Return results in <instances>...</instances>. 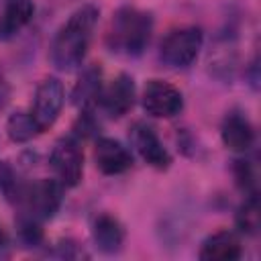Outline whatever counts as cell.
<instances>
[{"instance_id": "44dd1931", "label": "cell", "mask_w": 261, "mask_h": 261, "mask_svg": "<svg viewBox=\"0 0 261 261\" xmlns=\"http://www.w3.org/2000/svg\"><path fill=\"white\" fill-rule=\"evenodd\" d=\"M8 96H10V88H8L6 77H4V75H2V71H0V108H4V106H6Z\"/></svg>"}, {"instance_id": "ffe728a7", "label": "cell", "mask_w": 261, "mask_h": 261, "mask_svg": "<svg viewBox=\"0 0 261 261\" xmlns=\"http://www.w3.org/2000/svg\"><path fill=\"white\" fill-rule=\"evenodd\" d=\"M8 255H10V239L0 224V259H6Z\"/></svg>"}, {"instance_id": "5bb4252c", "label": "cell", "mask_w": 261, "mask_h": 261, "mask_svg": "<svg viewBox=\"0 0 261 261\" xmlns=\"http://www.w3.org/2000/svg\"><path fill=\"white\" fill-rule=\"evenodd\" d=\"M102 71L98 65H88L75 86H73V92H71V100L75 106H80L82 110H92L94 104H98L100 100V94H102Z\"/></svg>"}, {"instance_id": "8fae6325", "label": "cell", "mask_w": 261, "mask_h": 261, "mask_svg": "<svg viewBox=\"0 0 261 261\" xmlns=\"http://www.w3.org/2000/svg\"><path fill=\"white\" fill-rule=\"evenodd\" d=\"M222 143L234 153H247L255 143V130L249 118L241 112H230L224 116L220 126Z\"/></svg>"}, {"instance_id": "d6986e66", "label": "cell", "mask_w": 261, "mask_h": 261, "mask_svg": "<svg viewBox=\"0 0 261 261\" xmlns=\"http://www.w3.org/2000/svg\"><path fill=\"white\" fill-rule=\"evenodd\" d=\"M234 177H237V184L251 192V186H253V175H251V169H249V163L247 161H234Z\"/></svg>"}, {"instance_id": "8992f818", "label": "cell", "mask_w": 261, "mask_h": 261, "mask_svg": "<svg viewBox=\"0 0 261 261\" xmlns=\"http://www.w3.org/2000/svg\"><path fill=\"white\" fill-rule=\"evenodd\" d=\"M63 102H65L63 84L53 75L41 80V84L35 90V98H33V106H31V114L39 122L41 130H47L57 120V116L63 108Z\"/></svg>"}, {"instance_id": "e0dca14e", "label": "cell", "mask_w": 261, "mask_h": 261, "mask_svg": "<svg viewBox=\"0 0 261 261\" xmlns=\"http://www.w3.org/2000/svg\"><path fill=\"white\" fill-rule=\"evenodd\" d=\"M237 224L247 234H255L259 230V200L255 192H251L249 198L241 204L237 212Z\"/></svg>"}, {"instance_id": "6da1fadb", "label": "cell", "mask_w": 261, "mask_h": 261, "mask_svg": "<svg viewBox=\"0 0 261 261\" xmlns=\"http://www.w3.org/2000/svg\"><path fill=\"white\" fill-rule=\"evenodd\" d=\"M100 10L94 4H84L59 27L51 43V61L61 71H71L82 65L90 41L92 31L96 27Z\"/></svg>"}, {"instance_id": "3957f363", "label": "cell", "mask_w": 261, "mask_h": 261, "mask_svg": "<svg viewBox=\"0 0 261 261\" xmlns=\"http://www.w3.org/2000/svg\"><path fill=\"white\" fill-rule=\"evenodd\" d=\"M63 186L57 179H37V181H14L6 196L16 206L18 216L45 220L51 218L61 206Z\"/></svg>"}, {"instance_id": "277c9868", "label": "cell", "mask_w": 261, "mask_h": 261, "mask_svg": "<svg viewBox=\"0 0 261 261\" xmlns=\"http://www.w3.org/2000/svg\"><path fill=\"white\" fill-rule=\"evenodd\" d=\"M204 43V35L198 27H179L167 33L161 41L159 57L167 67H188L198 57Z\"/></svg>"}, {"instance_id": "52a82bcc", "label": "cell", "mask_w": 261, "mask_h": 261, "mask_svg": "<svg viewBox=\"0 0 261 261\" xmlns=\"http://www.w3.org/2000/svg\"><path fill=\"white\" fill-rule=\"evenodd\" d=\"M143 108L155 118H173L184 108V96L163 80H149L143 90Z\"/></svg>"}, {"instance_id": "9c48e42d", "label": "cell", "mask_w": 261, "mask_h": 261, "mask_svg": "<svg viewBox=\"0 0 261 261\" xmlns=\"http://www.w3.org/2000/svg\"><path fill=\"white\" fill-rule=\"evenodd\" d=\"M94 161L96 167L104 175H118L133 167V153L120 141L112 137H98L94 145Z\"/></svg>"}, {"instance_id": "5b68a950", "label": "cell", "mask_w": 261, "mask_h": 261, "mask_svg": "<svg viewBox=\"0 0 261 261\" xmlns=\"http://www.w3.org/2000/svg\"><path fill=\"white\" fill-rule=\"evenodd\" d=\"M49 163L63 188H75L84 175V151L77 137H61L51 149Z\"/></svg>"}, {"instance_id": "2e32d148", "label": "cell", "mask_w": 261, "mask_h": 261, "mask_svg": "<svg viewBox=\"0 0 261 261\" xmlns=\"http://www.w3.org/2000/svg\"><path fill=\"white\" fill-rule=\"evenodd\" d=\"M41 126L35 120V116L31 114V110H16L8 116L6 120V135L12 143H27L31 139H35L37 135H41Z\"/></svg>"}, {"instance_id": "4fadbf2b", "label": "cell", "mask_w": 261, "mask_h": 261, "mask_svg": "<svg viewBox=\"0 0 261 261\" xmlns=\"http://www.w3.org/2000/svg\"><path fill=\"white\" fill-rule=\"evenodd\" d=\"M241 255H243L241 241L234 232H228V230H218L210 234L202 243L198 253L202 261H234Z\"/></svg>"}, {"instance_id": "7c38bea8", "label": "cell", "mask_w": 261, "mask_h": 261, "mask_svg": "<svg viewBox=\"0 0 261 261\" xmlns=\"http://www.w3.org/2000/svg\"><path fill=\"white\" fill-rule=\"evenodd\" d=\"M92 239L94 245L106 253V255H114L122 249L124 243V228L118 222V218H114L112 214H98L92 222Z\"/></svg>"}, {"instance_id": "7a4b0ae2", "label": "cell", "mask_w": 261, "mask_h": 261, "mask_svg": "<svg viewBox=\"0 0 261 261\" xmlns=\"http://www.w3.org/2000/svg\"><path fill=\"white\" fill-rule=\"evenodd\" d=\"M153 35V16L137 6H120L108 27L106 45L110 51L137 57L141 55Z\"/></svg>"}, {"instance_id": "30bf717a", "label": "cell", "mask_w": 261, "mask_h": 261, "mask_svg": "<svg viewBox=\"0 0 261 261\" xmlns=\"http://www.w3.org/2000/svg\"><path fill=\"white\" fill-rule=\"evenodd\" d=\"M135 82L128 73H118L106 88H102L100 94V106L102 110L112 116V118H120L122 114H126L133 104H135Z\"/></svg>"}, {"instance_id": "ba28073f", "label": "cell", "mask_w": 261, "mask_h": 261, "mask_svg": "<svg viewBox=\"0 0 261 261\" xmlns=\"http://www.w3.org/2000/svg\"><path fill=\"white\" fill-rule=\"evenodd\" d=\"M130 145L141 155V159L145 163H149L151 167H155V169H167L169 167L171 155L163 147V143L159 141L153 126H149L147 122H135L130 126Z\"/></svg>"}, {"instance_id": "9a60e30c", "label": "cell", "mask_w": 261, "mask_h": 261, "mask_svg": "<svg viewBox=\"0 0 261 261\" xmlns=\"http://www.w3.org/2000/svg\"><path fill=\"white\" fill-rule=\"evenodd\" d=\"M35 14V4L33 0H6L0 16V31L2 35H14L22 27L31 22Z\"/></svg>"}, {"instance_id": "ac0fdd59", "label": "cell", "mask_w": 261, "mask_h": 261, "mask_svg": "<svg viewBox=\"0 0 261 261\" xmlns=\"http://www.w3.org/2000/svg\"><path fill=\"white\" fill-rule=\"evenodd\" d=\"M51 255L61 257V259H82V257H88L84 253V249L77 243H73V241H59Z\"/></svg>"}]
</instances>
